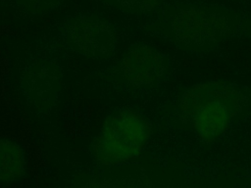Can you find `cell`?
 Segmentation results:
<instances>
[{
    "mask_svg": "<svg viewBox=\"0 0 251 188\" xmlns=\"http://www.w3.org/2000/svg\"><path fill=\"white\" fill-rule=\"evenodd\" d=\"M26 171L23 148L17 142L0 137V183L18 182Z\"/></svg>",
    "mask_w": 251,
    "mask_h": 188,
    "instance_id": "cell-7",
    "label": "cell"
},
{
    "mask_svg": "<svg viewBox=\"0 0 251 188\" xmlns=\"http://www.w3.org/2000/svg\"><path fill=\"white\" fill-rule=\"evenodd\" d=\"M106 6L130 15H149L160 8L163 0H100Z\"/></svg>",
    "mask_w": 251,
    "mask_h": 188,
    "instance_id": "cell-8",
    "label": "cell"
},
{
    "mask_svg": "<svg viewBox=\"0 0 251 188\" xmlns=\"http://www.w3.org/2000/svg\"><path fill=\"white\" fill-rule=\"evenodd\" d=\"M21 11L31 16L48 14L59 8L66 0H13Z\"/></svg>",
    "mask_w": 251,
    "mask_h": 188,
    "instance_id": "cell-9",
    "label": "cell"
},
{
    "mask_svg": "<svg viewBox=\"0 0 251 188\" xmlns=\"http://www.w3.org/2000/svg\"><path fill=\"white\" fill-rule=\"evenodd\" d=\"M19 86L24 101L33 114H50L60 100L63 87L59 57L51 49H34L20 69Z\"/></svg>",
    "mask_w": 251,
    "mask_h": 188,
    "instance_id": "cell-3",
    "label": "cell"
},
{
    "mask_svg": "<svg viewBox=\"0 0 251 188\" xmlns=\"http://www.w3.org/2000/svg\"><path fill=\"white\" fill-rule=\"evenodd\" d=\"M247 96L235 85L208 81L188 88L178 103L179 119L190 125L202 141L221 136L230 120L243 111Z\"/></svg>",
    "mask_w": 251,
    "mask_h": 188,
    "instance_id": "cell-1",
    "label": "cell"
},
{
    "mask_svg": "<svg viewBox=\"0 0 251 188\" xmlns=\"http://www.w3.org/2000/svg\"><path fill=\"white\" fill-rule=\"evenodd\" d=\"M150 137L145 118L130 110L107 117L92 144L94 158L102 164H115L137 157Z\"/></svg>",
    "mask_w": 251,
    "mask_h": 188,
    "instance_id": "cell-2",
    "label": "cell"
},
{
    "mask_svg": "<svg viewBox=\"0 0 251 188\" xmlns=\"http://www.w3.org/2000/svg\"><path fill=\"white\" fill-rule=\"evenodd\" d=\"M59 38L71 52L92 60L110 59L118 44L113 24L91 14H76L67 18L59 27Z\"/></svg>",
    "mask_w": 251,
    "mask_h": 188,
    "instance_id": "cell-4",
    "label": "cell"
},
{
    "mask_svg": "<svg viewBox=\"0 0 251 188\" xmlns=\"http://www.w3.org/2000/svg\"><path fill=\"white\" fill-rule=\"evenodd\" d=\"M170 28L178 43L189 47H206L227 36L231 24L226 13L192 5L180 8L174 14Z\"/></svg>",
    "mask_w": 251,
    "mask_h": 188,
    "instance_id": "cell-5",
    "label": "cell"
},
{
    "mask_svg": "<svg viewBox=\"0 0 251 188\" xmlns=\"http://www.w3.org/2000/svg\"><path fill=\"white\" fill-rule=\"evenodd\" d=\"M164 55L146 44H135L123 53L114 67V77L119 85L129 90L156 86L164 77Z\"/></svg>",
    "mask_w": 251,
    "mask_h": 188,
    "instance_id": "cell-6",
    "label": "cell"
}]
</instances>
